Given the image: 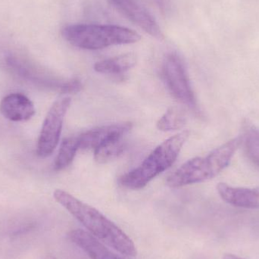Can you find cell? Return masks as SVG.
I'll return each instance as SVG.
<instances>
[{
    "instance_id": "cell-1",
    "label": "cell",
    "mask_w": 259,
    "mask_h": 259,
    "mask_svg": "<svg viewBox=\"0 0 259 259\" xmlns=\"http://www.w3.org/2000/svg\"><path fill=\"white\" fill-rule=\"evenodd\" d=\"M53 197L96 238L123 255L131 257L137 255V249L133 240L100 211L65 190H55Z\"/></svg>"
},
{
    "instance_id": "cell-2",
    "label": "cell",
    "mask_w": 259,
    "mask_h": 259,
    "mask_svg": "<svg viewBox=\"0 0 259 259\" xmlns=\"http://www.w3.org/2000/svg\"><path fill=\"white\" fill-rule=\"evenodd\" d=\"M240 137L232 139L205 157H195L175 170L167 180L171 188H179L212 179L228 167L240 146Z\"/></svg>"
},
{
    "instance_id": "cell-3",
    "label": "cell",
    "mask_w": 259,
    "mask_h": 259,
    "mask_svg": "<svg viewBox=\"0 0 259 259\" xmlns=\"http://www.w3.org/2000/svg\"><path fill=\"white\" fill-rule=\"evenodd\" d=\"M189 137V131H182L158 145L138 167L119 178L120 185L134 190L146 187L173 165Z\"/></svg>"
},
{
    "instance_id": "cell-4",
    "label": "cell",
    "mask_w": 259,
    "mask_h": 259,
    "mask_svg": "<svg viewBox=\"0 0 259 259\" xmlns=\"http://www.w3.org/2000/svg\"><path fill=\"white\" fill-rule=\"evenodd\" d=\"M62 34L71 45L87 50L135 44L141 39V36L131 29L111 24H71L62 29Z\"/></svg>"
},
{
    "instance_id": "cell-5",
    "label": "cell",
    "mask_w": 259,
    "mask_h": 259,
    "mask_svg": "<svg viewBox=\"0 0 259 259\" xmlns=\"http://www.w3.org/2000/svg\"><path fill=\"white\" fill-rule=\"evenodd\" d=\"M161 73L166 86L173 97L190 108H196V97L181 56L175 53L167 54L163 61Z\"/></svg>"
},
{
    "instance_id": "cell-6",
    "label": "cell",
    "mask_w": 259,
    "mask_h": 259,
    "mask_svg": "<svg viewBox=\"0 0 259 259\" xmlns=\"http://www.w3.org/2000/svg\"><path fill=\"white\" fill-rule=\"evenodd\" d=\"M71 103L70 97H61L49 110L38 139L36 153L40 158L50 156L59 144L64 119Z\"/></svg>"
},
{
    "instance_id": "cell-7",
    "label": "cell",
    "mask_w": 259,
    "mask_h": 259,
    "mask_svg": "<svg viewBox=\"0 0 259 259\" xmlns=\"http://www.w3.org/2000/svg\"><path fill=\"white\" fill-rule=\"evenodd\" d=\"M111 2L124 16L145 32L159 40L164 39V33L155 18L137 0H111Z\"/></svg>"
},
{
    "instance_id": "cell-8",
    "label": "cell",
    "mask_w": 259,
    "mask_h": 259,
    "mask_svg": "<svg viewBox=\"0 0 259 259\" xmlns=\"http://www.w3.org/2000/svg\"><path fill=\"white\" fill-rule=\"evenodd\" d=\"M132 127V123L124 122L90 130L79 135L80 149L96 150L111 140L124 137Z\"/></svg>"
},
{
    "instance_id": "cell-9",
    "label": "cell",
    "mask_w": 259,
    "mask_h": 259,
    "mask_svg": "<svg viewBox=\"0 0 259 259\" xmlns=\"http://www.w3.org/2000/svg\"><path fill=\"white\" fill-rule=\"evenodd\" d=\"M2 115L15 122L30 120L35 115L33 103L21 94H11L3 99L0 103Z\"/></svg>"
},
{
    "instance_id": "cell-10",
    "label": "cell",
    "mask_w": 259,
    "mask_h": 259,
    "mask_svg": "<svg viewBox=\"0 0 259 259\" xmlns=\"http://www.w3.org/2000/svg\"><path fill=\"white\" fill-rule=\"evenodd\" d=\"M217 190L221 198L230 205L250 209L259 208V190L257 189L234 187L219 183Z\"/></svg>"
},
{
    "instance_id": "cell-11",
    "label": "cell",
    "mask_w": 259,
    "mask_h": 259,
    "mask_svg": "<svg viewBox=\"0 0 259 259\" xmlns=\"http://www.w3.org/2000/svg\"><path fill=\"white\" fill-rule=\"evenodd\" d=\"M68 237L91 259H124L109 250L98 239L83 230H73Z\"/></svg>"
},
{
    "instance_id": "cell-12",
    "label": "cell",
    "mask_w": 259,
    "mask_h": 259,
    "mask_svg": "<svg viewBox=\"0 0 259 259\" xmlns=\"http://www.w3.org/2000/svg\"><path fill=\"white\" fill-rule=\"evenodd\" d=\"M137 57L134 53H126L97 62L94 70L100 74H120L135 66Z\"/></svg>"
},
{
    "instance_id": "cell-13",
    "label": "cell",
    "mask_w": 259,
    "mask_h": 259,
    "mask_svg": "<svg viewBox=\"0 0 259 259\" xmlns=\"http://www.w3.org/2000/svg\"><path fill=\"white\" fill-rule=\"evenodd\" d=\"M78 149H80L79 135L71 136L65 139L61 144L59 153L55 161V170H61L69 166Z\"/></svg>"
},
{
    "instance_id": "cell-14",
    "label": "cell",
    "mask_w": 259,
    "mask_h": 259,
    "mask_svg": "<svg viewBox=\"0 0 259 259\" xmlns=\"http://www.w3.org/2000/svg\"><path fill=\"white\" fill-rule=\"evenodd\" d=\"M244 149L249 161L259 168V128L253 124H246L243 137Z\"/></svg>"
},
{
    "instance_id": "cell-15",
    "label": "cell",
    "mask_w": 259,
    "mask_h": 259,
    "mask_svg": "<svg viewBox=\"0 0 259 259\" xmlns=\"http://www.w3.org/2000/svg\"><path fill=\"white\" fill-rule=\"evenodd\" d=\"M124 137L115 139L94 150V158L100 164L109 162L119 156L125 149Z\"/></svg>"
},
{
    "instance_id": "cell-16",
    "label": "cell",
    "mask_w": 259,
    "mask_h": 259,
    "mask_svg": "<svg viewBox=\"0 0 259 259\" xmlns=\"http://www.w3.org/2000/svg\"><path fill=\"white\" fill-rule=\"evenodd\" d=\"M185 123V114L182 109L173 106L169 108L167 112L158 119L156 127L159 131L166 132L182 128Z\"/></svg>"
},
{
    "instance_id": "cell-17",
    "label": "cell",
    "mask_w": 259,
    "mask_h": 259,
    "mask_svg": "<svg viewBox=\"0 0 259 259\" xmlns=\"http://www.w3.org/2000/svg\"><path fill=\"white\" fill-rule=\"evenodd\" d=\"M223 259H243L240 258V257L236 256V255H232V254H226L224 255Z\"/></svg>"
},
{
    "instance_id": "cell-18",
    "label": "cell",
    "mask_w": 259,
    "mask_h": 259,
    "mask_svg": "<svg viewBox=\"0 0 259 259\" xmlns=\"http://www.w3.org/2000/svg\"><path fill=\"white\" fill-rule=\"evenodd\" d=\"M42 259H58L56 258V257L53 256V255H47V256L44 257Z\"/></svg>"
}]
</instances>
